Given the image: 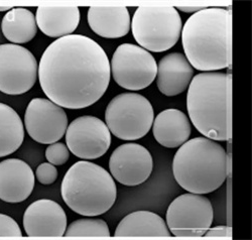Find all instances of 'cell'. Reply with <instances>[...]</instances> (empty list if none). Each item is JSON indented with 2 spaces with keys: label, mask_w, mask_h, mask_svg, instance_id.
Masks as SVG:
<instances>
[{
  "label": "cell",
  "mask_w": 252,
  "mask_h": 240,
  "mask_svg": "<svg viewBox=\"0 0 252 240\" xmlns=\"http://www.w3.org/2000/svg\"><path fill=\"white\" fill-rule=\"evenodd\" d=\"M80 18V9L77 6H39L35 14L40 32L56 38L73 34Z\"/></svg>",
  "instance_id": "cell-19"
},
{
  "label": "cell",
  "mask_w": 252,
  "mask_h": 240,
  "mask_svg": "<svg viewBox=\"0 0 252 240\" xmlns=\"http://www.w3.org/2000/svg\"><path fill=\"white\" fill-rule=\"evenodd\" d=\"M114 236L171 237L172 233L159 215L141 210L125 216L117 225Z\"/></svg>",
  "instance_id": "cell-20"
},
{
  "label": "cell",
  "mask_w": 252,
  "mask_h": 240,
  "mask_svg": "<svg viewBox=\"0 0 252 240\" xmlns=\"http://www.w3.org/2000/svg\"><path fill=\"white\" fill-rule=\"evenodd\" d=\"M58 170L56 166L50 163L40 164L35 171V178L36 180L45 186H49L54 184L58 179Z\"/></svg>",
  "instance_id": "cell-25"
},
{
  "label": "cell",
  "mask_w": 252,
  "mask_h": 240,
  "mask_svg": "<svg viewBox=\"0 0 252 240\" xmlns=\"http://www.w3.org/2000/svg\"><path fill=\"white\" fill-rule=\"evenodd\" d=\"M66 144L77 158L96 160L108 151L111 145V133L100 118L91 115L80 116L68 125Z\"/></svg>",
  "instance_id": "cell-11"
},
{
  "label": "cell",
  "mask_w": 252,
  "mask_h": 240,
  "mask_svg": "<svg viewBox=\"0 0 252 240\" xmlns=\"http://www.w3.org/2000/svg\"><path fill=\"white\" fill-rule=\"evenodd\" d=\"M35 176L28 163L8 159L0 163V200L6 203H22L32 195Z\"/></svg>",
  "instance_id": "cell-15"
},
{
  "label": "cell",
  "mask_w": 252,
  "mask_h": 240,
  "mask_svg": "<svg viewBox=\"0 0 252 240\" xmlns=\"http://www.w3.org/2000/svg\"><path fill=\"white\" fill-rule=\"evenodd\" d=\"M24 227L31 237H62L67 229V215L63 207L49 199L32 203L24 215Z\"/></svg>",
  "instance_id": "cell-14"
},
{
  "label": "cell",
  "mask_w": 252,
  "mask_h": 240,
  "mask_svg": "<svg viewBox=\"0 0 252 240\" xmlns=\"http://www.w3.org/2000/svg\"><path fill=\"white\" fill-rule=\"evenodd\" d=\"M185 56L201 72H216L230 67L232 48L231 9L204 8L186 21L182 29Z\"/></svg>",
  "instance_id": "cell-2"
},
{
  "label": "cell",
  "mask_w": 252,
  "mask_h": 240,
  "mask_svg": "<svg viewBox=\"0 0 252 240\" xmlns=\"http://www.w3.org/2000/svg\"><path fill=\"white\" fill-rule=\"evenodd\" d=\"M11 7H7V6H4V7H0V11H5V10H10Z\"/></svg>",
  "instance_id": "cell-29"
},
{
  "label": "cell",
  "mask_w": 252,
  "mask_h": 240,
  "mask_svg": "<svg viewBox=\"0 0 252 240\" xmlns=\"http://www.w3.org/2000/svg\"><path fill=\"white\" fill-rule=\"evenodd\" d=\"M62 198L75 213L96 217L114 205L117 187L111 173L104 168L80 161L66 172L61 186Z\"/></svg>",
  "instance_id": "cell-5"
},
{
  "label": "cell",
  "mask_w": 252,
  "mask_h": 240,
  "mask_svg": "<svg viewBox=\"0 0 252 240\" xmlns=\"http://www.w3.org/2000/svg\"><path fill=\"white\" fill-rule=\"evenodd\" d=\"M182 29L181 15L173 6H139L131 20L132 34L139 47L154 53L175 47Z\"/></svg>",
  "instance_id": "cell-6"
},
{
  "label": "cell",
  "mask_w": 252,
  "mask_h": 240,
  "mask_svg": "<svg viewBox=\"0 0 252 240\" xmlns=\"http://www.w3.org/2000/svg\"><path fill=\"white\" fill-rule=\"evenodd\" d=\"M38 76V64L28 49L14 45H0V92L22 95L34 86Z\"/></svg>",
  "instance_id": "cell-10"
},
{
  "label": "cell",
  "mask_w": 252,
  "mask_h": 240,
  "mask_svg": "<svg viewBox=\"0 0 252 240\" xmlns=\"http://www.w3.org/2000/svg\"><path fill=\"white\" fill-rule=\"evenodd\" d=\"M155 120L152 103L134 92L115 96L105 110V123L110 133L122 140H137L150 133Z\"/></svg>",
  "instance_id": "cell-7"
},
{
  "label": "cell",
  "mask_w": 252,
  "mask_h": 240,
  "mask_svg": "<svg viewBox=\"0 0 252 240\" xmlns=\"http://www.w3.org/2000/svg\"><path fill=\"white\" fill-rule=\"evenodd\" d=\"M25 140V126L14 109L0 102V158L12 155Z\"/></svg>",
  "instance_id": "cell-22"
},
{
  "label": "cell",
  "mask_w": 252,
  "mask_h": 240,
  "mask_svg": "<svg viewBox=\"0 0 252 240\" xmlns=\"http://www.w3.org/2000/svg\"><path fill=\"white\" fill-rule=\"evenodd\" d=\"M153 134L156 140L167 148H176L189 140L191 122L179 109H165L154 120Z\"/></svg>",
  "instance_id": "cell-18"
},
{
  "label": "cell",
  "mask_w": 252,
  "mask_h": 240,
  "mask_svg": "<svg viewBox=\"0 0 252 240\" xmlns=\"http://www.w3.org/2000/svg\"><path fill=\"white\" fill-rule=\"evenodd\" d=\"M1 31L5 38L14 45L27 43L37 33L35 15L24 7L11 8L2 18Z\"/></svg>",
  "instance_id": "cell-21"
},
{
  "label": "cell",
  "mask_w": 252,
  "mask_h": 240,
  "mask_svg": "<svg viewBox=\"0 0 252 240\" xmlns=\"http://www.w3.org/2000/svg\"><path fill=\"white\" fill-rule=\"evenodd\" d=\"M193 77L194 68L184 54L171 53L158 64L157 85L164 96L175 97L185 92Z\"/></svg>",
  "instance_id": "cell-16"
},
{
  "label": "cell",
  "mask_w": 252,
  "mask_h": 240,
  "mask_svg": "<svg viewBox=\"0 0 252 240\" xmlns=\"http://www.w3.org/2000/svg\"><path fill=\"white\" fill-rule=\"evenodd\" d=\"M111 176L126 187H135L148 180L154 170V159L148 148L127 142L119 145L110 156Z\"/></svg>",
  "instance_id": "cell-13"
},
{
  "label": "cell",
  "mask_w": 252,
  "mask_h": 240,
  "mask_svg": "<svg viewBox=\"0 0 252 240\" xmlns=\"http://www.w3.org/2000/svg\"><path fill=\"white\" fill-rule=\"evenodd\" d=\"M206 237H224V238H232V231L231 228L226 225H220L211 228L210 227L208 231L205 233Z\"/></svg>",
  "instance_id": "cell-27"
},
{
  "label": "cell",
  "mask_w": 252,
  "mask_h": 240,
  "mask_svg": "<svg viewBox=\"0 0 252 240\" xmlns=\"http://www.w3.org/2000/svg\"><path fill=\"white\" fill-rule=\"evenodd\" d=\"M110 230L107 223L102 219L83 218L72 222L66 229L65 236H102L109 237Z\"/></svg>",
  "instance_id": "cell-23"
},
{
  "label": "cell",
  "mask_w": 252,
  "mask_h": 240,
  "mask_svg": "<svg viewBox=\"0 0 252 240\" xmlns=\"http://www.w3.org/2000/svg\"><path fill=\"white\" fill-rule=\"evenodd\" d=\"M70 158V150L67 144L63 142H54L46 149V159L54 166L65 165Z\"/></svg>",
  "instance_id": "cell-24"
},
{
  "label": "cell",
  "mask_w": 252,
  "mask_h": 240,
  "mask_svg": "<svg viewBox=\"0 0 252 240\" xmlns=\"http://www.w3.org/2000/svg\"><path fill=\"white\" fill-rule=\"evenodd\" d=\"M205 7H201V6H179L178 9L184 12H188V13H196L202 9H204Z\"/></svg>",
  "instance_id": "cell-28"
},
{
  "label": "cell",
  "mask_w": 252,
  "mask_h": 240,
  "mask_svg": "<svg viewBox=\"0 0 252 240\" xmlns=\"http://www.w3.org/2000/svg\"><path fill=\"white\" fill-rule=\"evenodd\" d=\"M91 30L105 38H119L131 29L128 9L124 6H92L87 13Z\"/></svg>",
  "instance_id": "cell-17"
},
{
  "label": "cell",
  "mask_w": 252,
  "mask_h": 240,
  "mask_svg": "<svg viewBox=\"0 0 252 240\" xmlns=\"http://www.w3.org/2000/svg\"><path fill=\"white\" fill-rule=\"evenodd\" d=\"M177 183L187 192L209 194L219 189L228 176L224 147L207 137H196L180 146L173 161Z\"/></svg>",
  "instance_id": "cell-4"
},
{
  "label": "cell",
  "mask_w": 252,
  "mask_h": 240,
  "mask_svg": "<svg viewBox=\"0 0 252 240\" xmlns=\"http://www.w3.org/2000/svg\"><path fill=\"white\" fill-rule=\"evenodd\" d=\"M166 225L178 237H202L212 226L214 211L210 200L200 194L187 193L167 208Z\"/></svg>",
  "instance_id": "cell-9"
},
{
  "label": "cell",
  "mask_w": 252,
  "mask_h": 240,
  "mask_svg": "<svg viewBox=\"0 0 252 240\" xmlns=\"http://www.w3.org/2000/svg\"><path fill=\"white\" fill-rule=\"evenodd\" d=\"M110 78L107 54L94 39L82 34L53 41L38 64L41 89L51 101L66 109L95 104L107 91Z\"/></svg>",
  "instance_id": "cell-1"
},
{
  "label": "cell",
  "mask_w": 252,
  "mask_h": 240,
  "mask_svg": "<svg viewBox=\"0 0 252 240\" xmlns=\"http://www.w3.org/2000/svg\"><path fill=\"white\" fill-rule=\"evenodd\" d=\"M110 70L113 80L121 88L139 91L156 80L158 64L154 56L133 43H122L114 52Z\"/></svg>",
  "instance_id": "cell-8"
},
{
  "label": "cell",
  "mask_w": 252,
  "mask_h": 240,
  "mask_svg": "<svg viewBox=\"0 0 252 240\" xmlns=\"http://www.w3.org/2000/svg\"><path fill=\"white\" fill-rule=\"evenodd\" d=\"M0 236L22 237L23 232L15 220L10 216L0 213Z\"/></svg>",
  "instance_id": "cell-26"
},
{
  "label": "cell",
  "mask_w": 252,
  "mask_h": 240,
  "mask_svg": "<svg viewBox=\"0 0 252 240\" xmlns=\"http://www.w3.org/2000/svg\"><path fill=\"white\" fill-rule=\"evenodd\" d=\"M68 116L64 108L50 99L34 98L29 103L25 114V126L29 136L41 144L58 142L68 128Z\"/></svg>",
  "instance_id": "cell-12"
},
{
  "label": "cell",
  "mask_w": 252,
  "mask_h": 240,
  "mask_svg": "<svg viewBox=\"0 0 252 240\" xmlns=\"http://www.w3.org/2000/svg\"><path fill=\"white\" fill-rule=\"evenodd\" d=\"M231 74L203 72L193 77L188 88L189 117L198 132L215 141L230 138Z\"/></svg>",
  "instance_id": "cell-3"
}]
</instances>
